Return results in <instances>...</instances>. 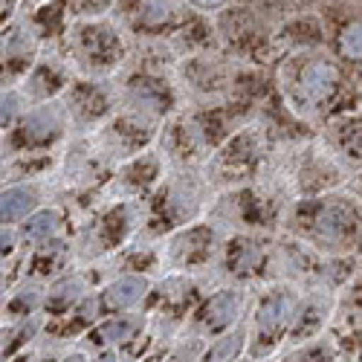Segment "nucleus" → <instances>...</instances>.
Here are the masks:
<instances>
[{"label":"nucleus","mask_w":362,"mask_h":362,"mask_svg":"<svg viewBox=\"0 0 362 362\" xmlns=\"http://www.w3.org/2000/svg\"><path fill=\"white\" fill-rule=\"evenodd\" d=\"M296 226L322 250H345L359 232V215L342 197H322L296 206Z\"/></svg>","instance_id":"obj_1"},{"label":"nucleus","mask_w":362,"mask_h":362,"mask_svg":"<svg viewBox=\"0 0 362 362\" xmlns=\"http://www.w3.org/2000/svg\"><path fill=\"white\" fill-rule=\"evenodd\" d=\"M287 93L301 110H322L325 105L334 102V96L342 87V73L330 58H305L296 62L284 73Z\"/></svg>","instance_id":"obj_2"},{"label":"nucleus","mask_w":362,"mask_h":362,"mask_svg":"<svg viewBox=\"0 0 362 362\" xmlns=\"http://www.w3.org/2000/svg\"><path fill=\"white\" fill-rule=\"evenodd\" d=\"M296 316V298L290 290H273L261 298L258 313H255V327H258V342L252 345V354H267L279 342L284 327Z\"/></svg>","instance_id":"obj_3"},{"label":"nucleus","mask_w":362,"mask_h":362,"mask_svg":"<svg viewBox=\"0 0 362 362\" xmlns=\"http://www.w3.org/2000/svg\"><path fill=\"white\" fill-rule=\"evenodd\" d=\"M128 18L142 33H168L189 23V6L186 0H128Z\"/></svg>","instance_id":"obj_4"},{"label":"nucleus","mask_w":362,"mask_h":362,"mask_svg":"<svg viewBox=\"0 0 362 362\" xmlns=\"http://www.w3.org/2000/svg\"><path fill=\"white\" fill-rule=\"evenodd\" d=\"M76 47L78 55L90 67L96 70H110L113 64H119L122 58V44H119V35L105 23H84L76 33Z\"/></svg>","instance_id":"obj_5"},{"label":"nucleus","mask_w":362,"mask_h":362,"mask_svg":"<svg viewBox=\"0 0 362 362\" xmlns=\"http://www.w3.org/2000/svg\"><path fill=\"white\" fill-rule=\"evenodd\" d=\"M258 151H261L258 134L255 131H240L223 145V151L218 154V165L226 174H247L258 163Z\"/></svg>","instance_id":"obj_6"},{"label":"nucleus","mask_w":362,"mask_h":362,"mask_svg":"<svg viewBox=\"0 0 362 362\" xmlns=\"http://www.w3.org/2000/svg\"><path fill=\"white\" fill-rule=\"evenodd\" d=\"M171 255L180 267H192V264H200L212 255V229L206 226H194V229H186L174 238L171 244Z\"/></svg>","instance_id":"obj_7"},{"label":"nucleus","mask_w":362,"mask_h":362,"mask_svg":"<svg viewBox=\"0 0 362 362\" xmlns=\"http://www.w3.org/2000/svg\"><path fill=\"white\" fill-rule=\"evenodd\" d=\"M238 310H240V296L232 290H223L203 305V310L197 313V325L203 330H209V334H218V330H223L235 322Z\"/></svg>","instance_id":"obj_8"},{"label":"nucleus","mask_w":362,"mask_h":362,"mask_svg":"<svg viewBox=\"0 0 362 362\" xmlns=\"http://www.w3.org/2000/svg\"><path fill=\"white\" fill-rule=\"evenodd\" d=\"M264 261H267V255H264L261 244H255V240H250V238H235L229 244V250H226L229 273H235L240 279H250V276L261 273Z\"/></svg>","instance_id":"obj_9"},{"label":"nucleus","mask_w":362,"mask_h":362,"mask_svg":"<svg viewBox=\"0 0 362 362\" xmlns=\"http://www.w3.org/2000/svg\"><path fill=\"white\" fill-rule=\"evenodd\" d=\"M131 102L145 113H165L171 107V90L160 78H134Z\"/></svg>","instance_id":"obj_10"},{"label":"nucleus","mask_w":362,"mask_h":362,"mask_svg":"<svg viewBox=\"0 0 362 362\" xmlns=\"http://www.w3.org/2000/svg\"><path fill=\"white\" fill-rule=\"evenodd\" d=\"M325 319H327V301L325 298H308V301H301V305L296 308V316H293L290 337L293 339L313 337L316 330L325 325Z\"/></svg>","instance_id":"obj_11"},{"label":"nucleus","mask_w":362,"mask_h":362,"mask_svg":"<svg viewBox=\"0 0 362 362\" xmlns=\"http://www.w3.org/2000/svg\"><path fill=\"white\" fill-rule=\"evenodd\" d=\"M58 116H55V110L49 107H44V110H38V113H33L26 119V122L21 125V134H18V142L21 145H47L55 134H58Z\"/></svg>","instance_id":"obj_12"},{"label":"nucleus","mask_w":362,"mask_h":362,"mask_svg":"<svg viewBox=\"0 0 362 362\" xmlns=\"http://www.w3.org/2000/svg\"><path fill=\"white\" fill-rule=\"evenodd\" d=\"M334 139L339 151L351 160H362V113L345 116L334 125Z\"/></svg>","instance_id":"obj_13"},{"label":"nucleus","mask_w":362,"mask_h":362,"mask_svg":"<svg viewBox=\"0 0 362 362\" xmlns=\"http://www.w3.org/2000/svg\"><path fill=\"white\" fill-rule=\"evenodd\" d=\"M145 290H148V284L142 279H119L116 284L107 287V293L102 298V308L105 310H122V308L134 305V301H139Z\"/></svg>","instance_id":"obj_14"},{"label":"nucleus","mask_w":362,"mask_h":362,"mask_svg":"<svg viewBox=\"0 0 362 362\" xmlns=\"http://www.w3.org/2000/svg\"><path fill=\"white\" fill-rule=\"evenodd\" d=\"M73 107L81 119H99L107 110V99L99 87L93 84H78L73 90Z\"/></svg>","instance_id":"obj_15"},{"label":"nucleus","mask_w":362,"mask_h":362,"mask_svg":"<svg viewBox=\"0 0 362 362\" xmlns=\"http://www.w3.org/2000/svg\"><path fill=\"white\" fill-rule=\"evenodd\" d=\"M139 319L136 316H116L110 322H105L96 334H93V342H128L134 339V334L139 330Z\"/></svg>","instance_id":"obj_16"},{"label":"nucleus","mask_w":362,"mask_h":362,"mask_svg":"<svg viewBox=\"0 0 362 362\" xmlns=\"http://www.w3.org/2000/svg\"><path fill=\"white\" fill-rule=\"evenodd\" d=\"M78 293H81V284L78 279H64V281H58L52 287V293L47 296V310L49 313H67L76 301H78Z\"/></svg>","instance_id":"obj_17"},{"label":"nucleus","mask_w":362,"mask_h":362,"mask_svg":"<svg viewBox=\"0 0 362 362\" xmlns=\"http://www.w3.org/2000/svg\"><path fill=\"white\" fill-rule=\"evenodd\" d=\"M29 206H33V192L18 189V192L4 194V197H0V223L9 221V218H18L21 212H26Z\"/></svg>","instance_id":"obj_18"},{"label":"nucleus","mask_w":362,"mask_h":362,"mask_svg":"<svg viewBox=\"0 0 362 362\" xmlns=\"http://www.w3.org/2000/svg\"><path fill=\"white\" fill-rule=\"evenodd\" d=\"M339 47H342L345 58H351V62H362V21H351L342 29Z\"/></svg>","instance_id":"obj_19"},{"label":"nucleus","mask_w":362,"mask_h":362,"mask_svg":"<svg viewBox=\"0 0 362 362\" xmlns=\"http://www.w3.org/2000/svg\"><path fill=\"white\" fill-rule=\"evenodd\" d=\"M240 351V334H232V337H223L218 339L212 348L206 351L203 362H232V356Z\"/></svg>","instance_id":"obj_20"},{"label":"nucleus","mask_w":362,"mask_h":362,"mask_svg":"<svg viewBox=\"0 0 362 362\" xmlns=\"http://www.w3.org/2000/svg\"><path fill=\"white\" fill-rule=\"evenodd\" d=\"M33 90L38 96H49V93H55L58 87H62V76H58L52 67H41L38 73H35V78H33Z\"/></svg>","instance_id":"obj_21"},{"label":"nucleus","mask_w":362,"mask_h":362,"mask_svg":"<svg viewBox=\"0 0 362 362\" xmlns=\"http://www.w3.org/2000/svg\"><path fill=\"white\" fill-rule=\"evenodd\" d=\"M62 258H64L62 244L44 247V250L38 252V258H35V273H52V267H58V261H62Z\"/></svg>","instance_id":"obj_22"},{"label":"nucleus","mask_w":362,"mask_h":362,"mask_svg":"<svg viewBox=\"0 0 362 362\" xmlns=\"http://www.w3.org/2000/svg\"><path fill=\"white\" fill-rule=\"evenodd\" d=\"M52 226H55V215H52V212H49V215H38L35 221L26 223V235H29V238H47V235L52 232Z\"/></svg>","instance_id":"obj_23"},{"label":"nucleus","mask_w":362,"mask_h":362,"mask_svg":"<svg viewBox=\"0 0 362 362\" xmlns=\"http://www.w3.org/2000/svg\"><path fill=\"white\" fill-rule=\"evenodd\" d=\"M296 362H334V351L327 345H310L296 356Z\"/></svg>","instance_id":"obj_24"},{"label":"nucleus","mask_w":362,"mask_h":362,"mask_svg":"<svg viewBox=\"0 0 362 362\" xmlns=\"http://www.w3.org/2000/svg\"><path fill=\"white\" fill-rule=\"evenodd\" d=\"M33 305H35V296H33V293H29V296H18V298L12 301V310H15V313L23 310V316H26L29 310H33Z\"/></svg>","instance_id":"obj_25"},{"label":"nucleus","mask_w":362,"mask_h":362,"mask_svg":"<svg viewBox=\"0 0 362 362\" xmlns=\"http://www.w3.org/2000/svg\"><path fill=\"white\" fill-rule=\"evenodd\" d=\"M12 240H15V238H12L9 229H0V255H6V252L12 250Z\"/></svg>","instance_id":"obj_26"},{"label":"nucleus","mask_w":362,"mask_h":362,"mask_svg":"<svg viewBox=\"0 0 362 362\" xmlns=\"http://www.w3.org/2000/svg\"><path fill=\"white\" fill-rule=\"evenodd\" d=\"M351 305H354V310L362 316V281L354 287V293H351Z\"/></svg>","instance_id":"obj_27"},{"label":"nucleus","mask_w":362,"mask_h":362,"mask_svg":"<svg viewBox=\"0 0 362 362\" xmlns=\"http://www.w3.org/2000/svg\"><path fill=\"white\" fill-rule=\"evenodd\" d=\"M200 6H218V4H223V0H197Z\"/></svg>","instance_id":"obj_28"},{"label":"nucleus","mask_w":362,"mask_h":362,"mask_svg":"<svg viewBox=\"0 0 362 362\" xmlns=\"http://www.w3.org/2000/svg\"><path fill=\"white\" fill-rule=\"evenodd\" d=\"M64 362H84V356H81V354H73V356H67Z\"/></svg>","instance_id":"obj_29"},{"label":"nucleus","mask_w":362,"mask_h":362,"mask_svg":"<svg viewBox=\"0 0 362 362\" xmlns=\"http://www.w3.org/2000/svg\"><path fill=\"white\" fill-rule=\"evenodd\" d=\"M99 362H116V359H113V356H110V354H105V356H102V359H99Z\"/></svg>","instance_id":"obj_30"}]
</instances>
